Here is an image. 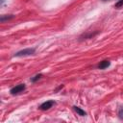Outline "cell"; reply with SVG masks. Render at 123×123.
<instances>
[{
	"instance_id": "cell-1",
	"label": "cell",
	"mask_w": 123,
	"mask_h": 123,
	"mask_svg": "<svg viewBox=\"0 0 123 123\" xmlns=\"http://www.w3.org/2000/svg\"><path fill=\"white\" fill-rule=\"evenodd\" d=\"M35 53V49L34 48H28V49H24L21 50L19 52H17L15 54V57H24V56H29Z\"/></svg>"
},
{
	"instance_id": "cell-2",
	"label": "cell",
	"mask_w": 123,
	"mask_h": 123,
	"mask_svg": "<svg viewBox=\"0 0 123 123\" xmlns=\"http://www.w3.org/2000/svg\"><path fill=\"white\" fill-rule=\"evenodd\" d=\"M24 89H25V86H24V84H21V85H18V86L12 87L10 92H11L12 94H17V93L23 91Z\"/></svg>"
},
{
	"instance_id": "cell-3",
	"label": "cell",
	"mask_w": 123,
	"mask_h": 123,
	"mask_svg": "<svg viewBox=\"0 0 123 123\" xmlns=\"http://www.w3.org/2000/svg\"><path fill=\"white\" fill-rule=\"evenodd\" d=\"M54 104H55V103H54V101H46V102L42 103V104L39 106V109H40V110H42V111H45V110L50 109Z\"/></svg>"
},
{
	"instance_id": "cell-4",
	"label": "cell",
	"mask_w": 123,
	"mask_h": 123,
	"mask_svg": "<svg viewBox=\"0 0 123 123\" xmlns=\"http://www.w3.org/2000/svg\"><path fill=\"white\" fill-rule=\"evenodd\" d=\"M109 65H110V62H109V61H103V62H100V64L98 65V67H99L100 69H105V68H107Z\"/></svg>"
},
{
	"instance_id": "cell-5",
	"label": "cell",
	"mask_w": 123,
	"mask_h": 123,
	"mask_svg": "<svg viewBox=\"0 0 123 123\" xmlns=\"http://www.w3.org/2000/svg\"><path fill=\"white\" fill-rule=\"evenodd\" d=\"M73 109H74V111L79 114V115H81V116H84V115H86V112L82 110V109H80L79 107H76V106H74L73 107Z\"/></svg>"
},
{
	"instance_id": "cell-6",
	"label": "cell",
	"mask_w": 123,
	"mask_h": 123,
	"mask_svg": "<svg viewBox=\"0 0 123 123\" xmlns=\"http://www.w3.org/2000/svg\"><path fill=\"white\" fill-rule=\"evenodd\" d=\"M118 115L120 118H123V107H120L118 110Z\"/></svg>"
},
{
	"instance_id": "cell-7",
	"label": "cell",
	"mask_w": 123,
	"mask_h": 123,
	"mask_svg": "<svg viewBox=\"0 0 123 123\" xmlns=\"http://www.w3.org/2000/svg\"><path fill=\"white\" fill-rule=\"evenodd\" d=\"M121 6H123V0H120L119 2H117L115 4V8H120Z\"/></svg>"
},
{
	"instance_id": "cell-8",
	"label": "cell",
	"mask_w": 123,
	"mask_h": 123,
	"mask_svg": "<svg viewBox=\"0 0 123 123\" xmlns=\"http://www.w3.org/2000/svg\"><path fill=\"white\" fill-rule=\"evenodd\" d=\"M40 77H41V74H38V75L35 76V78H32V79H31V81H32V82H36V81H37V79H39Z\"/></svg>"
}]
</instances>
